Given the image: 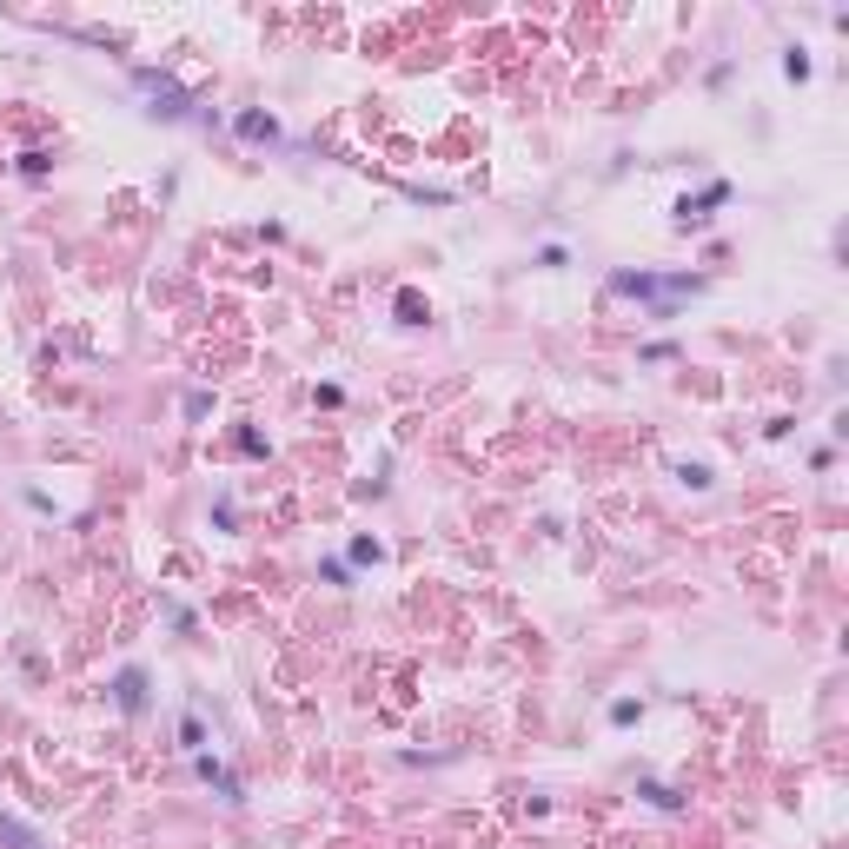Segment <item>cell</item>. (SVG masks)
<instances>
[{
	"label": "cell",
	"instance_id": "cell-1",
	"mask_svg": "<svg viewBox=\"0 0 849 849\" xmlns=\"http://www.w3.org/2000/svg\"><path fill=\"white\" fill-rule=\"evenodd\" d=\"M0 843H7V849H40L34 836H27V829L21 823H13V816H0Z\"/></svg>",
	"mask_w": 849,
	"mask_h": 849
},
{
	"label": "cell",
	"instance_id": "cell-2",
	"mask_svg": "<svg viewBox=\"0 0 849 849\" xmlns=\"http://www.w3.org/2000/svg\"><path fill=\"white\" fill-rule=\"evenodd\" d=\"M120 704H126V710H140V671H126V677H120Z\"/></svg>",
	"mask_w": 849,
	"mask_h": 849
}]
</instances>
